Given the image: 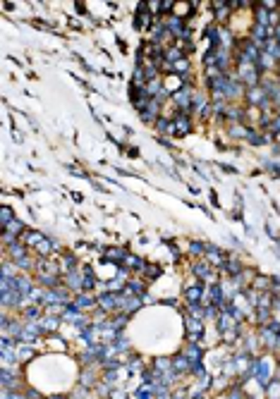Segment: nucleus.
Instances as JSON below:
<instances>
[{
    "instance_id": "3",
    "label": "nucleus",
    "mask_w": 280,
    "mask_h": 399,
    "mask_svg": "<svg viewBox=\"0 0 280 399\" xmlns=\"http://www.w3.org/2000/svg\"><path fill=\"white\" fill-rule=\"evenodd\" d=\"M15 220H17V218H15V213H12L10 206H3V208H0V227L5 230V227H10Z\"/></svg>"
},
{
    "instance_id": "4",
    "label": "nucleus",
    "mask_w": 280,
    "mask_h": 399,
    "mask_svg": "<svg viewBox=\"0 0 280 399\" xmlns=\"http://www.w3.org/2000/svg\"><path fill=\"white\" fill-rule=\"evenodd\" d=\"M275 41H278V44H280V24H278V26H275Z\"/></svg>"
},
{
    "instance_id": "1",
    "label": "nucleus",
    "mask_w": 280,
    "mask_h": 399,
    "mask_svg": "<svg viewBox=\"0 0 280 399\" xmlns=\"http://www.w3.org/2000/svg\"><path fill=\"white\" fill-rule=\"evenodd\" d=\"M172 108L175 110H182V112H189L192 115V106H194V88L192 86H184L180 88L177 94H172Z\"/></svg>"
},
{
    "instance_id": "2",
    "label": "nucleus",
    "mask_w": 280,
    "mask_h": 399,
    "mask_svg": "<svg viewBox=\"0 0 280 399\" xmlns=\"http://www.w3.org/2000/svg\"><path fill=\"white\" fill-rule=\"evenodd\" d=\"M172 124H175V136H187L192 132L194 122H192V115L189 112H182V110H175L172 115Z\"/></svg>"
}]
</instances>
